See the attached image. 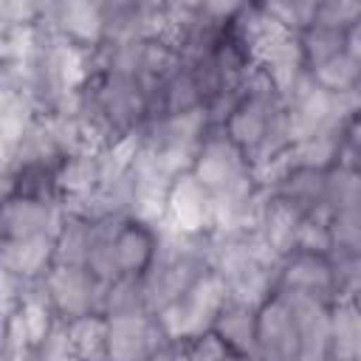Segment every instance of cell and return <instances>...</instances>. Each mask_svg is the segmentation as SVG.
Instances as JSON below:
<instances>
[{
	"mask_svg": "<svg viewBox=\"0 0 361 361\" xmlns=\"http://www.w3.org/2000/svg\"><path fill=\"white\" fill-rule=\"evenodd\" d=\"M65 214H68L65 206H59L54 200L14 197L6 203V212H3L6 240H23V237H34V234H48L56 240L62 234V228L68 226Z\"/></svg>",
	"mask_w": 361,
	"mask_h": 361,
	"instance_id": "8",
	"label": "cell"
},
{
	"mask_svg": "<svg viewBox=\"0 0 361 361\" xmlns=\"http://www.w3.org/2000/svg\"><path fill=\"white\" fill-rule=\"evenodd\" d=\"M330 220L327 217H302L299 231H296V248H299V254H316V257H330L333 254Z\"/></svg>",
	"mask_w": 361,
	"mask_h": 361,
	"instance_id": "23",
	"label": "cell"
},
{
	"mask_svg": "<svg viewBox=\"0 0 361 361\" xmlns=\"http://www.w3.org/2000/svg\"><path fill=\"white\" fill-rule=\"evenodd\" d=\"M347 51L361 59V20L347 31Z\"/></svg>",
	"mask_w": 361,
	"mask_h": 361,
	"instance_id": "27",
	"label": "cell"
},
{
	"mask_svg": "<svg viewBox=\"0 0 361 361\" xmlns=\"http://www.w3.org/2000/svg\"><path fill=\"white\" fill-rule=\"evenodd\" d=\"M279 285H282V290H299V293L316 296L322 302L336 299V274H333V262L327 257L296 254V257L285 259Z\"/></svg>",
	"mask_w": 361,
	"mask_h": 361,
	"instance_id": "9",
	"label": "cell"
},
{
	"mask_svg": "<svg viewBox=\"0 0 361 361\" xmlns=\"http://www.w3.org/2000/svg\"><path fill=\"white\" fill-rule=\"evenodd\" d=\"M330 358L361 361V310L353 299H338L330 310Z\"/></svg>",
	"mask_w": 361,
	"mask_h": 361,
	"instance_id": "12",
	"label": "cell"
},
{
	"mask_svg": "<svg viewBox=\"0 0 361 361\" xmlns=\"http://www.w3.org/2000/svg\"><path fill=\"white\" fill-rule=\"evenodd\" d=\"M324 206L336 212L361 209V172L347 166H333L324 172Z\"/></svg>",
	"mask_w": 361,
	"mask_h": 361,
	"instance_id": "16",
	"label": "cell"
},
{
	"mask_svg": "<svg viewBox=\"0 0 361 361\" xmlns=\"http://www.w3.org/2000/svg\"><path fill=\"white\" fill-rule=\"evenodd\" d=\"M147 290H144V276L130 274L121 276L116 282L107 285V296H104V313L110 319L116 316H135V313H147Z\"/></svg>",
	"mask_w": 361,
	"mask_h": 361,
	"instance_id": "19",
	"label": "cell"
},
{
	"mask_svg": "<svg viewBox=\"0 0 361 361\" xmlns=\"http://www.w3.org/2000/svg\"><path fill=\"white\" fill-rule=\"evenodd\" d=\"M96 186H102V180H99V152L71 155L59 164L56 189H62L68 195H85Z\"/></svg>",
	"mask_w": 361,
	"mask_h": 361,
	"instance_id": "17",
	"label": "cell"
},
{
	"mask_svg": "<svg viewBox=\"0 0 361 361\" xmlns=\"http://www.w3.org/2000/svg\"><path fill=\"white\" fill-rule=\"evenodd\" d=\"M226 361H251V358H245V355H228Z\"/></svg>",
	"mask_w": 361,
	"mask_h": 361,
	"instance_id": "29",
	"label": "cell"
},
{
	"mask_svg": "<svg viewBox=\"0 0 361 361\" xmlns=\"http://www.w3.org/2000/svg\"><path fill=\"white\" fill-rule=\"evenodd\" d=\"M226 305H228V285L217 271H209L178 302L166 305L158 313V324L164 336L172 341H183V338L195 341L214 327Z\"/></svg>",
	"mask_w": 361,
	"mask_h": 361,
	"instance_id": "1",
	"label": "cell"
},
{
	"mask_svg": "<svg viewBox=\"0 0 361 361\" xmlns=\"http://www.w3.org/2000/svg\"><path fill=\"white\" fill-rule=\"evenodd\" d=\"M248 172H251L248 155L228 138L226 130H214V133H209L203 138L200 152H197V161H195V169H192V175L212 195L234 186Z\"/></svg>",
	"mask_w": 361,
	"mask_h": 361,
	"instance_id": "3",
	"label": "cell"
},
{
	"mask_svg": "<svg viewBox=\"0 0 361 361\" xmlns=\"http://www.w3.org/2000/svg\"><path fill=\"white\" fill-rule=\"evenodd\" d=\"M293 313L299 330V361H327L330 355V310L327 302L299 293L279 290Z\"/></svg>",
	"mask_w": 361,
	"mask_h": 361,
	"instance_id": "5",
	"label": "cell"
},
{
	"mask_svg": "<svg viewBox=\"0 0 361 361\" xmlns=\"http://www.w3.org/2000/svg\"><path fill=\"white\" fill-rule=\"evenodd\" d=\"M353 302H355V307H358V310H361V293H358V296H355V299H353Z\"/></svg>",
	"mask_w": 361,
	"mask_h": 361,
	"instance_id": "30",
	"label": "cell"
},
{
	"mask_svg": "<svg viewBox=\"0 0 361 361\" xmlns=\"http://www.w3.org/2000/svg\"><path fill=\"white\" fill-rule=\"evenodd\" d=\"M299 42H302L305 65L316 68V65L338 56L341 51H347V31H336V28H324V25H310L305 34H299Z\"/></svg>",
	"mask_w": 361,
	"mask_h": 361,
	"instance_id": "20",
	"label": "cell"
},
{
	"mask_svg": "<svg viewBox=\"0 0 361 361\" xmlns=\"http://www.w3.org/2000/svg\"><path fill=\"white\" fill-rule=\"evenodd\" d=\"M361 20V3H316V20L313 25L336 28V31H350Z\"/></svg>",
	"mask_w": 361,
	"mask_h": 361,
	"instance_id": "26",
	"label": "cell"
},
{
	"mask_svg": "<svg viewBox=\"0 0 361 361\" xmlns=\"http://www.w3.org/2000/svg\"><path fill=\"white\" fill-rule=\"evenodd\" d=\"M316 85H322L330 93H344V90H358L361 85V59L353 56L350 51H341L338 56L310 68Z\"/></svg>",
	"mask_w": 361,
	"mask_h": 361,
	"instance_id": "18",
	"label": "cell"
},
{
	"mask_svg": "<svg viewBox=\"0 0 361 361\" xmlns=\"http://www.w3.org/2000/svg\"><path fill=\"white\" fill-rule=\"evenodd\" d=\"M257 313L259 310H251V307H243L237 302H228L217 322H214V330H217V338L234 350V355H245L251 361H259V350H257Z\"/></svg>",
	"mask_w": 361,
	"mask_h": 361,
	"instance_id": "11",
	"label": "cell"
},
{
	"mask_svg": "<svg viewBox=\"0 0 361 361\" xmlns=\"http://www.w3.org/2000/svg\"><path fill=\"white\" fill-rule=\"evenodd\" d=\"M299 223H302V214L288 206L285 200L279 197H271L268 209H265V217L259 223V234L265 237V243L279 254V257H290L293 248H296V231H299Z\"/></svg>",
	"mask_w": 361,
	"mask_h": 361,
	"instance_id": "13",
	"label": "cell"
},
{
	"mask_svg": "<svg viewBox=\"0 0 361 361\" xmlns=\"http://www.w3.org/2000/svg\"><path fill=\"white\" fill-rule=\"evenodd\" d=\"M56 259V240L48 234H34L23 240H6L3 245V268L25 282L48 276V262Z\"/></svg>",
	"mask_w": 361,
	"mask_h": 361,
	"instance_id": "10",
	"label": "cell"
},
{
	"mask_svg": "<svg viewBox=\"0 0 361 361\" xmlns=\"http://www.w3.org/2000/svg\"><path fill=\"white\" fill-rule=\"evenodd\" d=\"M347 144H350L355 152H361V113H358L355 121L347 127Z\"/></svg>",
	"mask_w": 361,
	"mask_h": 361,
	"instance_id": "28",
	"label": "cell"
},
{
	"mask_svg": "<svg viewBox=\"0 0 361 361\" xmlns=\"http://www.w3.org/2000/svg\"><path fill=\"white\" fill-rule=\"evenodd\" d=\"M268 17H274L290 34H305L316 20V3H268L262 6Z\"/></svg>",
	"mask_w": 361,
	"mask_h": 361,
	"instance_id": "24",
	"label": "cell"
},
{
	"mask_svg": "<svg viewBox=\"0 0 361 361\" xmlns=\"http://www.w3.org/2000/svg\"><path fill=\"white\" fill-rule=\"evenodd\" d=\"M175 231L200 234L212 228V192L192 175H180L166 197V223Z\"/></svg>",
	"mask_w": 361,
	"mask_h": 361,
	"instance_id": "7",
	"label": "cell"
},
{
	"mask_svg": "<svg viewBox=\"0 0 361 361\" xmlns=\"http://www.w3.org/2000/svg\"><path fill=\"white\" fill-rule=\"evenodd\" d=\"M48 299L65 319H82V316H99L104 313V296L107 285L96 279L87 268H71V265H54L45 276Z\"/></svg>",
	"mask_w": 361,
	"mask_h": 361,
	"instance_id": "2",
	"label": "cell"
},
{
	"mask_svg": "<svg viewBox=\"0 0 361 361\" xmlns=\"http://www.w3.org/2000/svg\"><path fill=\"white\" fill-rule=\"evenodd\" d=\"M259 361H299V330L282 293L257 313Z\"/></svg>",
	"mask_w": 361,
	"mask_h": 361,
	"instance_id": "6",
	"label": "cell"
},
{
	"mask_svg": "<svg viewBox=\"0 0 361 361\" xmlns=\"http://www.w3.org/2000/svg\"><path fill=\"white\" fill-rule=\"evenodd\" d=\"M107 358L110 361H152L164 350V330L147 313L107 319Z\"/></svg>",
	"mask_w": 361,
	"mask_h": 361,
	"instance_id": "4",
	"label": "cell"
},
{
	"mask_svg": "<svg viewBox=\"0 0 361 361\" xmlns=\"http://www.w3.org/2000/svg\"><path fill=\"white\" fill-rule=\"evenodd\" d=\"M20 319H23V327H25V336H28L31 347H39L48 338V333L54 330L48 299H25V305L20 307Z\"/></svg>",
	"mask_w": 361,
	"mask_h": 361,
	"instance_id": "25",
	"label": "cell"
},
{
	"mask_svg": "<svg viewBox=\"0 0 361 361\" xmlns=\"http://www.w3.org/2000/svg\"><path fill=\"white\" fill-rule=\"evenodd\" d=\"M293 152V164L296 169H316V172H327L330 164L338 158L341 152V135H313L302 144L290 147Z\"/></svg>",
	"mask_w": 361,
	"mask_h": 361,
	"instance_id": "21",
	"label": "cell"
},
{
	"mask_svg": "<svg viewBox=\"0 0 361 361\" xmlns=\"http://www.w3.org/2000/svg\"><path fill=\"white\" fill-rule=\"evenodd\" d=\"M107 330H110V322L99 319L96 313L73 319L68 324L73 355L79 361H102V358H107Z\"/></svg>",
	"mask_w": 361,
	"mask_h": 361,
	"instance_id": "14",
	"label": "cell"
},
{
	"mask_svg": "<svg viewBox=\"0 0 361 361\" xmlns=\"http://www.w3.org/2000/svg\"><path fill=\"white\" fill-rule=\"evenodd\" d=\"M333 254L330 257H355L361 254V209L336 212L330 220Z\"/></svg>",
	"mask_w": 361,
	"mask_h": 361,
	"instance_id": "22",
	"label": "cell"
},
{
	"mask_svg": "<svg viewBox=\"0 0 361 361\" xmlns=\"http://www.w3.org/2000/svg\"><path fill=\"white\" fill-rule=\"evenodd\" d=\"M152 251H155V243H152L149 231L138 223H127L116 240V254H118V265H121L124 276H130V274L141 276L152 259Z\"/></svg>",
	"mask_w": 361,
	"mask_h": 361,
	"instance_id": "15",
	"label": "cell"
}]
</instances>
